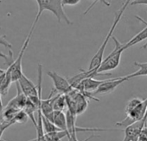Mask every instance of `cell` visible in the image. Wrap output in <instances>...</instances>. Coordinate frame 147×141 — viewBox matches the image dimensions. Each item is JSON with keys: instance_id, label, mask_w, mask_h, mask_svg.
<instances>
[{"instance_id": "cell-1", "label": "cell", "mask_w": 147, "mask_h": 141, "mask_svg": "<svg viewBox=\"0 0 147 141\" xmlns=\"http://www.w3.org/2000/svg\"><path fill=\"white\" fill-rule=\"evenodd\" d=\"M147 108V98L140 99L139 97L131 98L125 106L126 117L121 121L116 123V126L126 127L135 122L144 120Z\"/></svg>"}, {"instance_id": "cell-2", "label": "cell", "mask_w": 147, "mask_h": 141, "mask_svg": "<svg viewBox=\"0 0 147 141\" xmlns=\"http://www.w3.org/2000/svg\"><path fill=\"white\" fill-rule=\"evenodd\" d=\"M131 4V1H125V3L122 5L121 8L115 13L114 15V19H113V24L111 26V29H109L104 41L102 42L101 46L100 47V48L98 49L97 53L94 55V57L92 58L91 61H90V64H89V66H88V69L89 70H94V72H96V70L99 68V66L100 65L102 60L104 59V52H105V49L107 47V45L109 41V40L113 37V34L117 27V25L119 24L121 17H123L124 15V12L125 11L127 6Z\"/></svg>"}, {"instance_id": "cell-3", "label": "cell", "mask_w": 147, "mask_h": 141, "mask_svg": "<svg viewBox=\"0 0 147 141\" xmlns=\"http://www.w3.org/2000/svg\"><path fill=\"white\" fill-rule=\"evenodd\" d=\"M38 5V11L35 18V22L37 23L40 19L42 13L45 11H49L54 14L56 17L58 23H65L67 25H72V21L66 15L63 7L61 5V1L60 0H37L36 1Z\"/></svg>"}, {"instance_id": "cell-4", "label": "cell", "mask_w": 147, "mask_h": 141, "mask_svg": "<svg viewBox=\"0 0 147 141\" xmlns=\"http://www.w3.org/2000/svg\"><path fill=\"white\" fill-rule=\"evenodd\" d=\"M112 39L114 41L115 48L113 50V52L107 58H105L102 60L100 65L96 70V73L100 76V75L101 76L111 75V73H105V72L113 70L119 65L122 53L125 51L124 50V43H121L120 41H119L114 36H113Z\"/></svg>"}, {"instance_id": "cell-5", "label": "cell", "mask_w": 147, "mask_h": 141, "mask_svg": "<svg viewBox=\"0 0 147 141\" xmlns=\"http://www.w3.org/2000/svg\"><path fill=\"white\" fill-rule=\"evenodd\" d=\"M67 100V109L75 114L76 116L86 111L88 106V100L82 92L76 89H73L70 92L65 95Z\"/></svg>"}, {"instance_id": "cell-6", "label": "cell", "mask_w": 147, "mask_h": 141, "mask_svg": "<svg viewBox=\"0 0 147 141\" xmlns=\"http://www.w3.org/2000/svg\"><path fill=\"white\" fill-rule=\"evenodd\" d=\"M36 23H33L32 26H31V29L29 32V35H27L23 46H22V48L18 53V56L17 57V59H14V62L12 63L11 65H10L9 67H7V70L11 73V79H12V82L16 83L19 80V78L22 77V75L24 74L23 72V67H22V62H23V57L24 55V53L29 46V43L30 41V39H31V36L33 35V32H34V29L36 28Z\"/></svg>"}, {"instance_id": "cell-7", "label": "cell", "mask_w": 147, "mask_h": 141, "mask_svg": "<svg viewBox=\"0 0 147 141\" xmlns=\"http://www.w3.org/2000/svg\"><path fill=\"white\" fill-rule=\"evenodd\" d=\"M128 79L125 77H119L116 78H107L100 86L99 88L92 94V96L94 97L95 96H103L112 93L113 90H116L120 84L124 82L127 81Z\"/></svg>"}, {"instance_id": "cell-8", "label": "cell", "mask_w": 147, "mask_h": 141, "mask_svg": "<svg viewBox=\"0 0 147 141\" xmlns=\"http://www.w3.org/2000/svg\"><path fill=\"white\" fill-rule=\"evenodd\" d=\"M47 75L52 79L54 87H55L54 90H56L58 92V94L66 95L74 89V88H72V86L70 85V84L67 78L60 76L55 72L50 70V72H47Z\"/></svg>"}, {"instance_id": "cell-9", "label": "cell", "mask_w": 147, "mask_h": 141, "mask_svg": "<svg viewBox=\"0 0 147 141\" xmlns=\"http://www.w3.org/2000/svg\"><path fill=\"white\" fill-rule=\"evenodd\" d=\"M22 92L27 98H33V97H37L38 96V90L37 87L35 85V84L29 79L24 74L22 75V77L19 78L18 82Z\"/></svg>"}, {"instance_id": "cell-10", "label": "cell", "mask_w": 147, "mask_h": 141, "mask_svg": "<svg viewBox=\"0 0 147 141\" xmlns=\"http://www.w3.org/2000/svg\"><path fill=\"white\" fill-rule=\"evenodd\" d=\"M146 125V121L142 120L140 121L135 122L128 126H126L124 130L125 137L122 141H138L139 133L142 128Z\"/></svg>"}, {"instance_id": "cell-11", "label": "cell", "mask_w": 147, "mask_h": 141, "mask_svg": "<svg viewBox=\"0 0 147 141\" xmlns=\"http://www.w3.org/2000/svg\"><path fill=\"white\" fill-rule=\"evenodd\" d=\"M136 18L138 19L143 23H144L146 25V27L142 31L138 33L135 36H133L129 41L124 43V50H126L127 48H129V47H132V46H134V45H136V44H138V43H139V42H141V41L147 39V22H145L144 19H142L138 16H136ZM146 47H147V42L142 47V48H146Z\"/></svg>"}, {"instance_id": "cell-12", "label": "cell", "mask_w": 147, "mask_h": 141, "mask_svg": "<svg viewBox=\"0 0 147 141\" xmlns=\"http://www.w3.org/2000/svg\"><path fill=\"white\" fill-rule=\"evenodd\" d=\"M54 92H55V90H53L52 92L50 93L49 96L47 99L41 98V102H40V108H41L42 114L49 120H51V117H52V114L54 112L53 106H54L55 96H52Z\"/></svg>"}, {"instance_id": "cell-13", "label": "cell", "mask_w": 147, "mask_h": 141, "mask_svg": "<svg viewBox=\"0 0 147 141\" xmlns=\"http://www.w3.org/2000/svg\"><path fill=\"white\" fill-rule=\"evenodd\" d=\"M16 87H17V96L12 98L9 102H8V106L13 107L18 110H23L26 102H27V97L24 95V93L22 92L19 85L18 83H16Z\"/></svg>"}, {"instance_id": "cell-14", "label": "cell", "mask_w": 147, "mask_h": 141, "mask_svg": "<svg viewBox=\"0 0 147 141\" xmlns=\"http://www.w3.org/2000/svg\"><path fill=\"white\" fill-rule=\"evenodd\" d=\"M60 131H67L66 115L61 111H54L50 120Z\"/></svg>"}, {"instance_id": "cell-15", "label": "cell", "mask_w": 147, "mask_h": 141, "mask_svg": "<svg viewBox=\"0 0 147 141\" xmlns=\"http://www.w3.org/2000/svg\"><path fill=\"white\" fill-rule=\"evenodd\" d=\"M12 83L11 73L7 70H5V73L2 77H0V95L6 96Z\"/></svg>"}, {"instance_id": "cell-16", "label": "cell", "mask_w": 147, "mask_h": 141, "mask_svg": "<svg viewBox=\"0 0 147 141\" xmlns=\"http://www.w3.org/2000/svg\"><path fill=\"white\" fill-rule=\"evenodd\" d=\"M54 111H61L67 108V100L66 96L62 94H57L55 96V101H54Z\"/></svg>"}, {"instance_id": "cell-17", "label": "cell", "mask_w": 147, "mask_h": 141, "mask_svg": "<svg viewBox=\"0 0 147 141\" xmlns=\"http://www.w3.org/2000/svg\"><path fill=\"white\" fill-rule=\"evenodd\" d=\"M134 65L138 67V70L137 72L131 73L125 78L129 80L130 78H136V77H142V76H147V62L144 63H139V62H134Z\"/></svg>"}, {"instance_id": "cell-18", "label": "cell", "mask_w": 147, "mask_h": 141, "mask_svg": "<svg viewBox=\"0 0 147 141\" xmlns=\"http://www.w3.org/2000/svg\"><path fill=\"white\" fill-rule=\"evenodd\" d=\"M67 136V131H58V132L44 134V138L46 141H61V139Z\"/></svg>"}, {"instance_id": "cell-19", "label": "cell", "mask_w": 147, "mask_h": 141, "mask_svg": "<svg viewBox=\"0 0 147 141\" xmlns=\"http://www.w3.org/2000/svg\"><path fill=\"white\" fill-rule=\"evenodd\" d=\"M42 128H43V132L44 134L54 132H58L60 131L50 120H49L47 118H45L42 115Z\"/></svg>"}, {"instance_id": "cell-20", "label": "cell", "mask_w": 147, "mask_h": 141, "mask_svg": "<svg viewBox=\"0 0 147 141\" xmlns=\"http://www.w3.org/2000/svg\"><path fill=\"white\" fill-rule=\"evenodd\" d=\"M28 120H29V117H28L27 114H26L24 110H20V111H18V112L16 114V115H15V117L13 118L12 121H13L14 124H16V123L24 124Z\"/></svg>"}, {"instance_id": "cell-21", "label": "cell", "mask_w": 147, "mask_h": 141, "mask_svg": "<svg viewBox=\"0 0 147 141\" xmlns=\"http://www.w3.org/2000/svg\"><path fill=\"white\" fill-rule=\"evenodd\" d=\"M0 45H2L3 47H5V48H8V49H11V47H12L11 43L6 39V36L3 35H0Z\"/></svg>"}, {"instance_id": "cell-22", "label": "cell", "mask_w": 147, "mask_h": 141, "mask_svg": "<svg viewBox=\"0 0 147 141\" xmlns=\"http://www.w3.org/2000/svg\"><path fill=\"white\" fill-rule=\"evenodd\" d=\"M81 2H82L81 0H62L61 5H62V7H64V6H75L78 4H80Z\"/></svg>"}, {"instance_id": "cell-23", "label": "cell", "mask_w": 147, "mask_h": 141, "mask_svg": "<svg viewBox=\"0 0 147 141\" xmlns=\"http://www.w3.org/2000/svg\"><path fill=\"white\" fill-rule=\"evenodd\" d=\"M14 123L11 121V122H5V121H3L2 123H0V139H1V137H2V135H3V133H4V132L8 128V127H10L11 126H12Z\"/></svg>"}, {"instance_id": "cell-24", "label": "cell", "mask_w": 147, "mask_h": 141, "mask_svg": "<svg viewBox=\"0 0 147 141\" xmlns=\"http://www.w3.org/2000/svg\"><path fill=\"white\" fill-rule=\"evenodd\" d=\"M138 141H147V125H145L142 128V130L139 133Z\"/></svg>"}, {"instance_id": "cell-25", "label": "cell", "mask_w": 147, "mask_h": 141, "mask_svg": "<svg viewBox=\"0 0 147 141\" xmlns=\"http://www.w3.org/2000/svg\"><path fill=\"white\" fill-rule=\"evenodd\" d=\"M94 137H97V136L94 135V134H92L91 136H89L88 138H87L86 139H84V140H82V141H88L89 139H91V138H94ZM67 138H68V141H80V140H78V138H77L76 136H73V135L67 134Z\"/></svg>"}, {"instance_id": "cell-26", "label": "cell", "mask_w": 147, "mask_h": 141, "mask_svg": "<svg viewBox=\"0 0 147 141\" xmlns=\"http://www.w3.org/2000/svg\"><path fill=\"white\" fill-rule=\"evenodd\" d=\"M131 3L130 5H147V0H135V1H131Z\"/></svg>"}, {"instance_id": "cell-27", "label": "cell", "mask_w": 147, "mask_h": 141, "mask_svg": "<svg viewBox=\"0 0 147 141\" xmlns=\"http://www.w3.org/2000/svg\"><path fill=\"white\" fill-rule=\"evenodd\" d=\"M1 95H0V123L2 122V114H3V110H4V106H3V102H2V99H1Z\"/></svg>"}, {"instance_id": "cell-28", "label": "cell", "mask_w": 147, "mask_h": 141, "mask_svg": "<svg viewBox=\"0 0 147 141\" xmlns=\"http://www.w3.org/2000/svg\"><path fill=\"white\" fill-rule=\"evenodd\" d=\"M5 73V70H3V69H0V77H2L4 74Z\"/></svg>"}, {"instance_id": "cell-29", "label": "cell", "mask_w": 147, "mask_h": 141, "mask_svg": "<svg viewBox=\"0 0 147 141\" xmlns=\"http://www.w3.org/2000/svg\"><path fill=\"white\" fill-rule=\"evenodd\" d=\"M144 120L147 121V108H146V113H145V115H144Z\"/></svg>"}]
</instances>
